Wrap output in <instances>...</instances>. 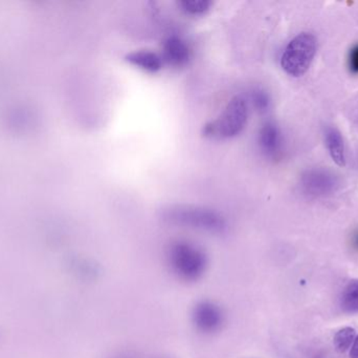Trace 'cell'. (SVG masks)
Listing matches in <instances>:
<instances>
[{
  "mask_svg": "<svg viewBox=\"0 0 358 358\" xmlns=\"http://www.w3.org/2000/svg\"><path fill=\"white\" fill-rule=\"evenodd\" d=\"M166 260L171 273L187 283L201 279L208 268V256L203 248L187 240H176L166 250Z\"/></svg>",
  "mask_w": 358,
  "mask_h": 358,
  "instance_id": "cell-1",
  "label": "cell"
},
{
  "mask_svg": "<svg viewBox=\"0 0 358 358\" xmlns=\"http://www.w3.org/2000/svg\"><path fill=\"white\" fill-rule=\"evenodd\" d=\"M250 106L245 97L241 95L231 98L220 115L204 124L202 135L206 138L229 140L239 136L248 124Z\"/></svg>",
  "mask_w": 358,
  "mask_h": 358,
  "instance_id": "cell-2",
  "label": "cell"
},
{
  "mask_svg": "<svg viewBox=\"0 0 358 358\" xmlns=\"http://www.w3.org/2000/svg\"><path fill=\"white\" fill-rule=\"evenodd\" d=\"M163 216L164 220L171 224L216 235L225 233L227 229L225 219L210 208L189 205L170 206L165 209Z\"/></svg>",
  "mask_w": 358,
  "mask_h": 358,
  "instance_id": "cell-3",
  "label": "cell"
},
{
  "mask_svg": "<svg viewBox=\"0 0 358 358\" xmlns=\"http://www.w3.org/2000/svg\"><path fill=\"white\" fill-rule=\"evenodd\" d=\"M317 52V40L313 34H298L284 48L280 59L281 67L292 77H302L310 69Z\"/></svg>",
  "mask_w": 358,
  "mask_h": 358,
  "instance_id": "cell-4",
  "label": "cell"
},
{
  "mask_svg": "<svg viewBox=\"0 0 358 358\" xmlns=\"http://www.w3.org/2000/svg\"><path fill=\"white\" fill-rule=\"evenodd\" d=\"M192 322L197 331L203 334H213L222 327L224 313L216 303L201 301L192 310Z\"/></svg>",
  "mask_w": 358,
  "mask_h": 358,
  "instance_id": "cell-5",
  "label": "cell"
},
{
  "mask_svg": "<svg viewBox=\"0 0 358 358\" xmlns=\"http://www.w3.org/2000/svg\"><path fill=\"white\" fill-rule=\"evenodd\" d=\"M162 57L164 62L173 67H183L192 59V48L187 40L176 34L168 36L163 42Z\"/></svg>",
  "mask_w": 358,
  "mask_h": 358,
  "instance_id": "cell-6",
  "label": "cell"
},
{
  "mask_svg": "<svg viewBox=\"0 0 358 358\" xmlns=\"http://www.w3.org/2000/svg\"><path fill=\"white\" fill-rule=\"evenodd\" d=\"M258 140L261 151L266 157L271 159L279 157L283 147V137L277 124L273 122L263 124L259 132Z\"/></svg>",
  "mask_w": 358,
  "mask_h": 358,
  "instance_id": "cell-7",
  "label": "cell"
},
{
  "mask_svg": "<svg viewBox=\"0 0 358 358\" xmlns=\"http://www.w3.org/2000/svg\"><path fill=\"white\" fill-rule=\"evenodd\" d=\"M125 60L134 67L151 74L161 71L165 64L162 55L150 50H138L128 53L125 56Z\"/></svg>",
  "mask_w": 358,
  "mask_h": 358,
  "instance_id": "cell-8",
  "label": "cell"
},
{
  "mask_svg": "<svg viewBox=\"0 0 358 358\" xmlns=\"http://www.w3.org/2000/svg\"><path fill=\"white\" fill-rule=\"evenodd\" d=\"M325 139L332 161L340 167H344L346 165V151L342 134L336 128H329L326 132Z\"/></svg>",
  "mask_w": 358,
  "mask_h": 358,
  "instance_id": "cell-9",
  "label": "cell"
},
{
  "mask_svg": "<svg viewBox=\"0 0 358 358\" xmlns=\"http://www.w3.org/2000/svg\"><path fill=\"white\" fill-rule=\"evenodd\" d=\"M331 181L330 176L327 174H319V172H307L306 176L303 178V187L308 195H324L327 191L328 183Z\"/></svg>",
  "mask_w": 358,
  "mask_h": 358,
  "instance_id": "cell-10",
  "label": "cell"
},
{
  "mask_svg": "<svg viewBox=\"0 0 358 358\" xmlns=\"http://www.w3.org/2000/svg\"><path fill=\"white\" fill-rule=\"evenodd\" d=\"M340 304L344 312L351 315L358 312V280L351 281L343 290Z\"/></svg>",
  "mask_w": 358,
  "mask_h": 358,
  "instance_id": "cell-11",
  "label": "cell"
},
{
  "mask_svg": "<svg viewBox=\"0 0 358 358\" xmlns=\"http://www.w3.org/2000/svg\"><path fill=\"white\" fill-rule=\"evenodd\" d=\"M178 8L189 16H202L210 11L213 2L210 0H180Z\"/></svg>",
  "mask_w": 358,
  "mask_h": 358,
  "instance_id": "cell-12",
  "label": "cell"
},
{
  "mask_svg": "<svg viewBox=\"0 0 358 358\" xmlns=\"http://www.w3.org/2000/svg\"><path fill=\"white\" fill-rule=\"evenodd\" d=\"M355 338H357V332L353 328H343L334 336V347L338 352H345L352 346Z\"/></svg>",
  "mask_w": 358,
  "mask_h": 358,
  "instance_id": "cell-13",
  "label": "cell"
},
{
  "mask_svg": "<svg viewBox=\"0 0 358 358\" xmlns=\"http://www.w3.org/2000/svg\"><path fill=\"white\" fill-rule=\"evenodd\" d=\"M250 100L248 102L252 103L259 113H266L271 106V99H269L268 94L261 88L252 90Z\"/></svg>",
  "mask_w": 358,
  "mask_h": 358,
  "instance_id": "cell-14",
  "label": "cell"
},
{
  "mask_svg": "<svg viewBox=\"0 0 358 358\" xmlns=\"http://www.w3.org/2000/svg\"><path fill=\"white\" fill-rule=\"evenodd\" d=\"M348 65L351 73L358 74V44L353 46L349 53Z\"/></svg>",
  "mask_w": 358,
  "mask_h": 358,
  "instance_id": "cell-15",
  "label": "cell"
},
{
  "mask_svg": "<svg viewBox=\"0 0 358 358\" xmlns=\"http://www.w3.org/2000/svg\"><path fill=\"white\" fill-rule=\"evenodd\" d=\"M350 357L358 358V336L355 338L352 347H351Z\"/></svg>",
  "mask_w": 358,
  "mask_h": 358,
  "instance_id": "cell-16",
  "label": "cell"
},
{
  "mask_svg": "<svg viewBox=\"0 0 358 358\" xmlns=\"http://www.w3.org/2000/svg\"><path fill=\"white\" fill-rule=\"evenodd\" d=\"M117 358H129V357H117Z\"/></svg>",
  "mask_w": 358,
  "mask_h": 358,
  "instance_id": "cell-17",
  "label": "cell"
},
{
  "mask_svg": "<svg viewBox=\"0 0 358 358\" xmlns=\"http://www.w3.org/2000/svg\"><path fill=\"white\" fill-rule=\"evenodd\" d=\"M357 244H358V237H357Z\"/></svg>",
  "mask_w": 358,
  "mask_h": 358,
  "instance_id": "cell-18",
  "label": "cell"
},
{
  "mask_svg": "<svg viewBox=\"0 0 358 358\" xmlns=\"http://www.w3.org/2000/svg\"><path fill=\"white\" fill-rule=\"evenodd\" d=\"M162 358V357H161ZM164 358V357H163Z\"/></svg>",
  "mask_w": 358,
  "mask_h": 358,
  "instance_id": "cell-19",
  "label": "cell"
}]
</instances>
